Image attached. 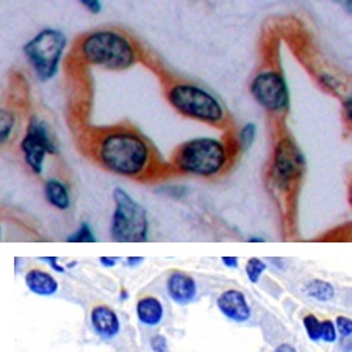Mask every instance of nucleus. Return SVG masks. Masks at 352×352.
<instances>
[{
  "label": "nucleus",
  "mask_w": 352,
  "mask_h": 352,
  "mask_svg": "<svg viewBox=\"0 0 352 352\" xmlns=\"http://www.w3.org/2000/svg\"><path fill=\"white\" fill-rule=\"evenodd\" d=\"M351 204H352V195H351Z\"/></svg>",
  "instance_id": "72a5a7b5"
},
{
  "label": "nucleus",
  "mask_w": 352,
  "mask_h": 352,
  "mask_svg": "<svg viewBox=\"0 0 352 352\" xmlns=\"http://www.w3.org/2000/svg\"><path fill=\"white\" fill-rule=\"evenodd\" d=\"M93 331L102 340H111L121 331V321L115 310L109 305H96L89 315Z\"/></svg>",
  "instance_id": "9b49d317"
},
{
  "label": "nucleus",
  "mask_w": 352,
  "mask_h": 352,
  "mask_svg": "<svg viewBox=\"0 0 352 352\" xmlns=\"http://www.w3.org/2000/svg\"><path fill=\"white\" fill-rule=\"evenodd\" d=\"M85 8H87L89 13L93 14H99L102 11V3L100 0H78Z\"/></svg>",
  "instance_id": "393cba45"
},
{
  "label": "nucleus",
  "mask_w": 352,
  "mask_h": 352,
  "mask_svg": "<svg viewBox=\"0 0 352 352\" xmlns=\"http://www.w3.org/2000/svg\"><path fill=\"white\" fill-rule=\"evenodd\" d=\"M39 262H44L52 266L56 272H65V266L60 265V257H55V255H50V257H39Z\"/></svg>",
  "instance_id": "a878e982"
},
{
  "label": "nucleus",
  "mask_w": 352,
  "mask_h": 352,
  "mask_svg": "<svg viewBox=\"0 0 352 352\" xmlns=\"http://www.w3.org/2000/svg\"><path fill=\"white\" fill-rule=\"evenodd\" d=\"M151 348L154 352H166L168 351V342L163 335H155L154 338L151 340Z\"/></svg>",
  "instance_id": "b1692460"
},
{
  "label": "nucleus",
  "mask_w": 352,
  "mask_h": 352,
  "mask_svg": "<svg viewBox=\"0 0 352 352\" xmlns=\"http://www.w3.org/2000/svg\"><path fill=\"white\" fill-rule=\"evenodd\" d=\"M335 326H337L338 335L342 338L352 337V320L348 316H337L335 318Z\"/></svg>",
  "instance_id": "5701e85b"
},
{
  "label": "nucleus",
  "mask_w": 352,
  "mask_h": 352,
  "mask_svg": "<svg viewBox=\"0 0 352 352\" xmlns=\"http://www.w3.org/2000/svg\"><path fill=\"white\" fill-rule=\"evenodd\" d=\"M99 262L104 265L105 268H113V266H116L119 262H124V260L119 257H100Z\"/></svg>",
  "instance_id": "cd10ccee"
},
{
  "label": "nucleus",
  "mask_w": 352,
  "mask_h": 352,
  "mask_svg": "<svg viewBox=\"0 0 352 352\" xmlns=\"http://www.w3.org/2000/svg\"><path fill=\"white\" fill-rule=\"evenodd\" d=\"M337 2H340V3H343V2H344V0H337Z\"/></svg>",
  "instance_id": "473e14b6"
},
{
  "label": "nucleus",
  "mask_w": 352,
  "mask_h": 352,
  "mask_svg": "<svg viewBox=\"0 0 352 352\" xmlns=\"http://www.w3.org/2000/svg\"><path fill=\"white\" fill-rule=\"evenodd\" d=\"M164 309L160 299L154 296H144L136 302V318L141 324L155 327L163 321Z\"/></svg>",
  "instance_id": "4468645a"
},
{
  "label": "nucleus",
  "mask_w": 352,
  "mask_h": 352,
  "mask_svg": "<svg viewBox=\"0 0 352 352\" xmlns=\"http://www.w3.org/2000/svg\"><path fill=\"white\" fill-rule=\"evenodd\" d=\"M343 5H344V8L348 10V13L352 14V0H344Z\"/></svg>",
  "instance_id": "2f4dec72"
},
{
  "label": "nucleus",
  "mask_w": 352,
  "mask_h": 352,
  "mask_svg": "<svg viewBox=\"0 0 352 352\" xmlns=\"http://www.w3.org/2000/svg\"><path fill=\"white\" fill-rule=\"evenodd\" d=\"M276 352H296V349H294L292 344L283 343V344H280V346H277V348H276Z\"/></svg>",
  "instance_id": "7c9ffc66"
},
{
  "label": "nucleus",
  "mask_w": 352,
  "mask_h": 352,
  "mask_svg": "<svg viewBox=\"0 0 352 352\" xmlns=\"http://www.w3.org/2000/svg\"><path fill=\"white\" fill-rule=\"evenodd\" d=\"M94 154L102 168L122 177H140L152 162L147 141L130 129H113L96 143Z\"/></svg>",
  "instance_id": "f257e3e1"
},
{
  "label": "nucleus",
  "mask_w": 352,
  "mask_h": 352,
  "mask_svg": "<svg viewBox=\"0 0 352 352\" xmlns=\"http://www.w3.org/2000/svg\"><path fill=\"white\" fill-rule=\"evenodd\" d=\"M14 127V116L8 110H2V127H0V141L7 143Z\"/></svg>",
  "instance_id": "412c9836"
},
{
  "label": "nucleus",
  "mask_w": 352,
  "mask_h": 352,
  "mask_svg": "<svg viewBox=\"0 0 352 352\" xmlns=\"http://www.w3.org/2000/svg\"><path fill=\"white\" fill-rule=\"evenodd\" d=\"M338 338V331L337 326H335V321L324 320L322 321V335L321 340L326 343H335Z\"/></svg>",
  "instance_id": "4be33fe9"
},
{
  "label": "nucleus",
  "mask_w": 352,
  "mask_h": 352,
  "mask_svg": "<svg viewBox=\"0 0 352 352\" xmlns=\"http://www.w3.org/2000/svg\"><path fill=\"white\" fill-rule=\"evenodd\" d=\"M67 241L69 243H94L96 236L93 234V229L88 223H82L80 227L74 232L71 236H67Z\"/></svg>",
  "instance_id": "aec40b11"
},
{
  "label": "nucleus",
  "mask_w": 352,
  "mask_h": 352,
  "mask_svg": "<svg viewBox=\"0 0 352 352\" xmlns=\"http://www.w3.org/2000/svg\"><path fill=\"white\" fill-rule=\"evenodd\" d=\"M113 210L110 234L118 243H144L149 232V221L144 207L122 188L113 191Z\"/></svg>",
  "instance_id": "423d86ee"
},
{
  "label": "nucleus",
  "mask_w": 352,
  "mask_h": 352,
  "mask_svg": "<svg viewBox=\"0 0 352 352\" xmlns=\"http://www.w3.org/2000/svg\"><path fill=\"white\" fill-rule=\"evenodd\" d=\"M221 263L227 266V268L235 270V268H238V263H240V260H238V257H232V255H229V257L221 258Z\"/></svg>",
  "instance_id": "c85d7f7f"
},
{
  "label": "nucleus",
  "mask_w": 352,
  "mask_h": 352,
  "mask_svg": "<svg viewBox=\"0 0 352 352\" xmlns=\"http://www.w3.org/2000/svg\"><path fill=\"white\" fill-rule=\"evenodd\" d=\"M21 151L27 166L35 174H43L45 157L49 154H56V146L47 126L41 119H30L25 136L21 141Z\"/></svg>",
  "instance_id": "0eeeda50"
},
{
  "label": "nucleus",
  "mask_w": 352,
  "mask_h": 352,
  "mask_svg": "<svg viewBox=\"0 0 352 352\" xmlns=\"http://www.w3.org/2000/svg\"><path fill=\"white\" fill-rule=\"evenodd\" d=\"M255 136H257V126L254 122L244 124L240 129V132H238V144H240V149L248 151L254 144Z\"/></svg>",
  "instance_id": "a211bd4d"
},
{
  "label": "nucleus",
  "mask_w": 352,
  "mask_h": 352,
  "mask_svg": "<svg viewBox=\"0 0 352 352\" xmlns=\"http://www.w3.org/2000/svg\"><path fill=\"white\" fill-rule=\"evenodd\" d=\"M25 285L36 296H54L58 292V280L43 270H30L25 274Z\"/></svg>",
  "instance_id": "ddd939ff"
},
{
  "label": "nucleus",
  "mask_w": 352,
  "mask_h": 352,
  "mask_svg": "<svg viewBox=\"0 0 352 352\" xmlns=\"http://www.w3.org/2000/svg\"><path fill=\"white\" fill-rule=\"evenodd\" d=\"M44 196L50 206L58 210H67L71 207V195L63 182L49 179L44 184Z\"/></svg>",
  "instance_id": "2eb2a0df"
},
{
  "label": "nucleus",
  "mask_w": 352,
  "mask_h": 352,
  "mask_svg": "<svg viewBox=\"0 0 352 352\" xmlns=\"http://www.w3.org/2000/svg\"><path fill=\"white\" fill-rule=\"evenodd\" d=\"M304 292L309 298L318 300V302H329V300H332L335 296V288L332 287V283L321 279L310 280L307 285H305Z\"/></svg>",
  "instance_id": "dca6fc26"
},
{
  "label": "nucleus",
  "mask_w": 352,
  "mask_h": 352,
  "mask_svg": "<svg viewBox=\"0 0 352 352\" xmlns=\"http://www.w3.org/2000/svg\"><path fill=\"white\" fill-rule=\"evenodd\" d=\"M179 171L197 177H214L226 169L229 163V151L221 140L192 138L182 144L174 157Z\"/></svg>",
  "instance_id": "7ed1b4c3"
},
{
  "label": "nucleus",
  "mask_w": 352,
  "mask_h": 352,
  "mask_svg": "<svg viewBox=\"0 0 352 352\" xmlns=\"http://www.w3.org/2000/svg\"><path fill=\"white\" fill-rule=\"evenodd\" d=\"M302 324L305 332H307V337L311 342H320L322 335V321L318 320L315 315H305L302 318Z\"/></svg>",
  "instance_id": "f3484780"
},
{
  "label": "nucleus",
  "mask_w": 352,
  "mask_h": 352,
  "mask_svg": "<svg viewBox=\"0 0 352 352\" xmlns=\"http://www.w3.org/2000/svg\"><path fill=\"white\" fill-rule=\"evenodd\" d=\"M266 271V263L260 258H249L246 263V276L248 279L252 283H257L260 280V277L263 276V272Z\"/></svg>",
  "instance_id": "6ab92c4d"
},
{
  "label": "nucleus",
  "mask_w": 352,
  "mask_h": 352,
  "mask_svg": "<svg viewBox=\"0 0 352 352\" xmlns=\"http://www.w3.org/2000/svg\"><path fill=\"white\" fill-rule=\"evenodd\" d=\"M251 94L266 111L280 113L289 105L288 85L285 78L276 71L258 72L251 82Z\"/></svg>",
  "instance_id": "6e6552de"
},
{
  "label": "nucleus",
  "mask_w": 352,
  "mask_h": 352,
  "mask_svg": "<svg viewBox=\"0 0 352 352\" xmlns=\"http://www.w3.org/2000/svg\"><path fill=\"white\" fill-rule=\"evenodd\" d=\"M168 102L182 116L218 126L226 119L224 107L217 96L195 83L180 82L168 89Z\"/></svg>",
  "instance_id": "20e7f679"
},
{
  "label": "nucleus",
  "mask_w": 352,
  "mask_h": 352,
  "mask_svg": "<svg viewBox=\"0 0 352 352\" xmlns=\"http://www.w3.org/2000/svg\"><path fill=\"white\" fill-rule=\"evenodd\" d=\"M124 262H126L129 268H136V266L144 262V258L143 257H127L126 260H124Z\"/></svg>",
  "instance_id": "c756f323"
},
{
  "label": "nucleus",
  "mask_w": 352,
  "mask_h": 352,
  "mask_svg": "<svg viewBox=\"0 0 352 352\" xmlns=\"http://www.w3.org/2000/svg\"><path fill=\"white\" fill-rule=\"evenodd\" d=\"M166 292L175 304L186 305L195 300L197 285L192 277L184 272H173L166 280Z\"/></svg>",
  "instance_id": "f8f14e48"
},
{
  "label": "nucleus",
  "mask_w": 352,
  "mask_h": 352,
  "mask_svg": "<svg viewBox=\"0 0 352 352\" xmlns=\"http://www.w3.org/2000/svg\"><path fill=\"white\" fill-rule=\"evenodd\" d=\"M305 168V158L294 141L283 138L276 144L272 174L279 186H288L300 177Z\"/></svg>",
  "instance_id": "1a4fd4ad"
},
{
  "label": "nucleus",
  "mask_w": 352,
  "mask_h": 352,
  "mask_svg": "<svg viewBox=\"0 0 352 352\" xmlns=\"http://www.w3.org/2000/svg\"><path fill=\"white\" fill-rule=\"evenodd\" d=\"M67 38L56 28H44L24 45V55L39 82H49L60 69Z\"/></svg>",
  "instance_id": "39448f33"
},
{
  "label": "nucleus",
  "mask_w": 352,
  "mask_h": 352,
  "mask_svg": "<svg viewBox=\"0 0 352 352\" xmlns=\"http://www.w3.org/2000/svg\"><path fill=\"white\" fill-rule=\"evenodd\" d=\"M343 109H344V113H346V118H348L349 121L352 122V89H351V93L346 96V99L343 102Z\"/></svg>",
  "instance_id": "bb28decb"
},
{
  "label": "nucleus",
  "mask_w": 352,
  "mask_h": 352,
  "mask_svg": "<svg viewBox=\"0 0 352 352\" xmlns=\"http://www.w3.org/2000/svg\"><path fill=\"white\" fill-rule=\"evenodd\" d=\"M217 305L227 320L240 322V324L241 322H246L252 314L251 305H249L244 293L235 288L224 289L217 299Z\"/></svg>",
  "instance_id": "9d476101"
},
{
  "label": "nucleus",
  "mask_w": 352,
  "mask_h": 352,
  "mask_svg": "<svg viewBox=\"0 0 352 352\" xmlns=\"http://www.w3.org/2000/svg\"><path fill=\"white\" fill-rule=\"evenodd\" d=\"M78 54L85 63L107 71H126L136 63V50L130 39L116 30H96L82 38Z\"/></svg>",
  "instance_id": "f03ea898"
}]
</instances>
